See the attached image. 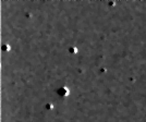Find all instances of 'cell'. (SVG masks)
Wrapping results in <instances>:
<instances>
[{
    "mask_svg": "<svg viewBox=\"0 0 146 122\" xmlns=\"http://www.w3.org/2000/svg\"><path fill=\"white\" fill-rule=\"evenodd\" d=\"M58 94L60 95L61 97H66L68 94H69V89L67 87H61L60 89H58Z\"/></svg>",
    "mask_w": 146,
    "mask_h": 122,
    "instance_id": "6da1fadb",
    "label": "cell"
}]
</instances>
